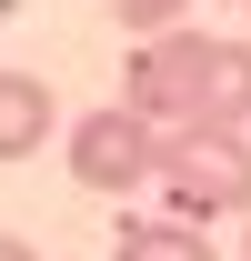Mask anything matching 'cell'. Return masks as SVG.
<instances>
[{
  "instance_id": "1",
  "label": "cell",
  "mask_w": 251,
  "mask_h": 261,
  "mask_svg": "<svg viewBox=\"0 0 251 261\" xmlns=\"http://www.w3.org/2000/svg\"><path fill=\"white\" fill-rule=\"evenodd\" d=\"M121 111H141L151 130H251V40L221 31H161L131 50Z\"/></svg>"
},
{
  "instance_id": "2",
  "label": "cell",
  "mask_w": 251,
  "mask_h": 261,
  "mask_svg": "<svg viewBox=\"0 0 251 261\" xmlns=\"http://www.w3.org/2000/svg\"><path fill=\"white\" fill-rule=\"evenodd\" d=\"M161 211L211 231L221 211H251V130H161Z\"/></svg>"
},
{
  "instance_id": "3",
  "label": "cell",
  "mask_w": 251,
  "mask_h": 261,
  "mask_svg": "<svg viewBox=\"0 0 251 261\" xmlns=\"http://www.w3.org/2000/svg\"><path fill=\"white\" fill-rule=\"evenodd\" d=\"M61 151H70V181H81V191L131 201L161 171V130L141 121V111H121V100H101V111H81V121L61 130Z\"/></svg>"
},
{
  "instance_id": "4",
  "label": "cell",
  "mask_w": 251,
  "mask_h": 261,
  "mask_svg": "<svg viewBox=\"0 0 251 261\" xmlns=\"http://www.w3.org/2000/svg\"><path fill=\"white\" fill-rule=\"evenodd\" d=\"M61 100H51V81L40 70H0V161H31L40 141H61Z\"/></svg>"
},
{
  "instance_id": "5",
  "label": "cell",
  "mask_w": 251,
  "mask_h": 261,
  "mask_svg": "<svg viewBox=\"0 0 251 261\" xmlns=\"http://www.w3.org/2000/svg\"><path fill=\"white\" fill-rule=\"evenodd\" d=\"M111 261H221L211 231L201 221H171V211H131L121 241H111Z\"/></svg>"
},
{
  "instance_id": "6",
  "label": "cell",
  "mask_w": 251,
  "mask_h": 261,
  "mask_svg": "<svg viewBox=\"0 0 251 261\" xmlns=\"http://www.w3.org/2000/svg\"><path fill=\"white\" fill-rule=\"evenodd\" d=\"M111 20L141 31V40H161V31H181V20H191V0H111Z\"/></svg>"
},
{
  "instance_id": "7",
  "label": "cell",
  "mask_w": 251,
  "mask_h": 261,
  "mask_svg": "<svg viewBox=\"0 0 251 261\" xmlns=\"http://www.w3.org/2000/svg\"><path fill=\"white\" fill-rule=\"evenodd\" d=\"M0 261H40V251H31V241H20V231H0Z\"/></svg>"
},
{
  "instance_id": "8",
  "label": "cell",
  "mask_w": 251,
  "mask_h": 261,
  "mask_svg": "<svg viewBox=\"0 0 251 261\" xmlns=\"http://www.w3.org/2000/svg\"><path fill=\"white\" fill-rule=\"evenodd\" d=\"M241 261H251V211H241Z\"/></svg>"
},
{
  "instance_id": "9",
  "label": "cell",
  "mask_w": 251,
  "mask_h": 261,
  "mask_svg": "<svg viewBox=\"0 0 251 261\" xmlns=\"http://www.w3.org/2000/svg\"><path fill=\"white\" fill-rule=\"evenodd\" d=\"M241 40H251V31H241Z\"/></svg>"
}]
</instances>
